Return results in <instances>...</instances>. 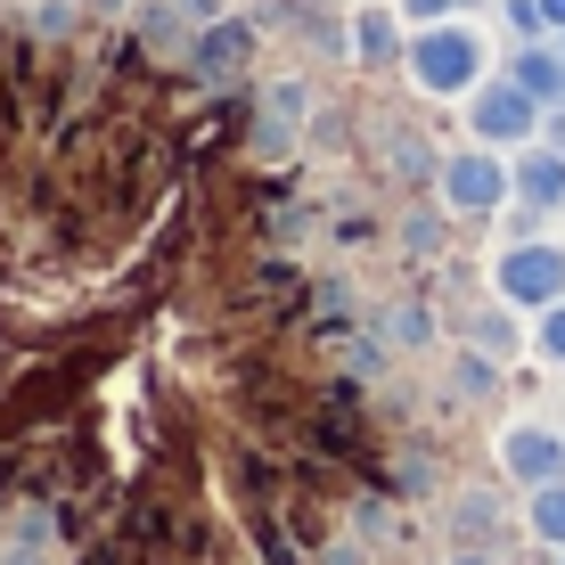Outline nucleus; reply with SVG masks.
I'll return each instance as SVG.
<instances>
[{
    "label": "nucleus",
    "mask_w": 565,
    "mask_h": 565,
    "mask_svg": "<svg viewBox=\"0 0 565 565\" xmlns=\"http://www.w3.org/2000/svg\"><path fill=\"white\" fill-rule=\"evenodd\" d=\"M377 131V172L394 189H435V172H443V156H435V140H426V131H411V124H394V115H385V124H369Z\"/></svg>",
    "instance_id": "8"
},
{
    "label": "nucleus",
    "mask_w": 565,
    "mask_h": 565,
    "mask_svg": "<svg viewBox=\"0 0 565 565\" xmlns=\"http://www.w3.org/2000/svg\"><path fill=\"white\" fill-rule=\"evenodd\" d=\"M516 189H509V148H451L443 156V172H435V205L451 213V222H492L500 205H509Z\"/></svg>",
    "instance_id": "3"
},
{
    "label": "nucleus",
    "mask_w": 565,
    "mask_h": 565,
    "mask_svg": "<svg viewBox=\"0 0 565 565\" xmlns=\"http://www.w3.org/2000/svg\"><path fill=\"white\" fill-rule=\"evenodd\" d=\"M492 296L516 303V311H550L565 296V246H550V238H509L492 255Z\"/></svg>",
    "instance_id": "5"
},
{
    "label": "nucleus",
    "mask_w": 565,
    "mask_h": 565,
    "mask_svg": "<svg viewBox=\"0 0 565 565\" xmlns=\"http://www.w3.org/2000/svg\"><path fill=\"white\" fill-rule=\"evenodd\" d=\"M557 50H565V33H557Z\"/></svg>",
    "instance_id": "23"
},
{
    "label": "nucleus",
    "mask_w": 565,
    "mask_h": 565,
    "mask_svg": "<svg viewBox=\"0 0 565 565\" xmlns=\"http://www.w3.org/2000/svg\"><path fill=\"white\" fill-rule=\"evenodd\" d=\"M541 140L565 156V99H557V107H541Z\"/></svg>",
    "instance_id": "21"
},
{
    "label": "nucleus",
    "mask_w": 565,
    "mask_h": 565,
    "mask_svg": "<svg viewBox=\"0 0 565 565\" xmlns=\"http://www.w3.org/2000/svg\"><path fill=\"white\" fill-rule=\"evenodd\" d=\"M311 115H320V83L311 74H270L255 83V99H246V164H287L296 148H311Z\"/></svg>",
    "instance_id": "1"
},
{
    "label": "nucleus",
    "mask_w": 565,
    "mask_h": 565,
    "mask_svg": "<svg viewBox=\"0 0 565 565\" xmlns=\"http://www.w3.org/2000/svg\"><path fill=\"white\" fill-rule=\"evenodd\" d=\"M557 565H565V550H557Z\"/></svg>",
    "instance_id": "24"
},
{
    "label": "nucleus",
    "mask_w": 565,
    "mask_h": 565,
    "mask_svg": "<svg viewBox=\"0 0 565 565\" xmlns=\"http://www.w3.org/2000/svg\"><path fill=\"white\" fill-rule=\"evenodd\" d=\"M377 337H385V344H402V353H426V344H435V311H426L418 296H402V303H385Z\"/></svg>",
    "instance_id": "13"
},
{
    "label": "nucleus",
    "mask_w": 565,
    "mask_h": 565,
    "mask_svg": "<svg viewBox=\"0 0 565 565\" xmlns=\"http://www.w3.org/2000/svg\"><path fill=\"white\" fill-rule=\"evenodd\" d=\"M467 344H476V353H492V361H516V303L476 311V320H467Z\"/></svg>",
    "instance_id": "16"
},
{
    "label": "nucleus",
    "mask_w": 565,
    "mask_h": 565,
    "mask_svg": "<svg viewBox=\"0 0 565 565\" xmlns=\"http://www.w3.org/2000/svg\"><path fill=\"white\" fill-rule=\"evenodd\" d=\"M402 17L385 9V0H369V9H353V66L361 74H385V66H402Z\"/></svg>",
    "instance_id": "10"
},
{
    "label": "nucleus",
    "mask_w": 565,
    "mask_h": 565,
    "mask_svg": "<svg viewBox=\"0 0 565 565\" xmlns=\"http://www.w3.org/2000/svg\"><path fill=\"white\" fill-rule=\"evenodd\" d=\"M451 385H459V402H492L500 394V361L476 353V344H451Z\"/></svg>",
    "instance_id": "15"
},
{
    "label": "nucleus",
    "mask_w": 565,
    "mask_h": 565,
    "mask_svg": "<svg viewBox=\"0 0 565 565\" xmlns=\"http://www.w3.org/2000/svg\"><path fill=\"white\" fill-rule=\"evenodd\" d=\"M509 189H516V205L557 213V205H565V156H557L550 140H524L516 164H509Z\"/></svg>",
    "instance_id": "9"
},
{
    "label": "nucleus",
    "mask_w": 565,
    "mask_h": 565,
    "mask_svg": "<svg viewBox=\"0 0 565 565\" xmlns=\"http://www.w3.org/2000/svg\"><path fill=\"white\" fill-rule=\"evenodd\" d=\"M524 533H533L541 550H565V476L541 483V492H524Z\"/></svg>",
    "instance_id": "14"
},
{
    "label": "nucleus",
    "mask_w": 565,
    "mask_h": 565,
    "mask_svg": "<svg viewBox=\"0 0 565 565\" xmlns=\"http://www.w3.org/2000/svg\"><path fill=\"white\" fill-rule=\"evenodd\" d=\"M255 57H263V17L230 9V17H213V25H198V42H189V83L198 90H230V83L255 74Z\"/></svg>",
    "instance_id": "4"
},
{
    "label": "nucleus",
    "mask_w": 565,
    "mask_h": 565,
    "mask_svg": "<svg viewBox=\"0 0 565 565\" xmlns=\"http://www.w3.org/2000/svg\"><path fill=\"white\" fill-rule=\"evenodd\" d=\"M483 66H492V50H483V33L467 17H435L402 50V74H411V90H426V99H467L483 83Z\"/></svg>",
    "instance_id": "2"
},
{
    "label": "nucleus",
    "mask_w": 565,
    "mask_h": 565,
    "mask_svg": "<svg viewBox=\"0 0 565 565\" xmlns=\"http://www.w3.org/2000/svg\"><path fill=\"white\" fill-rule=\"evenodd\" d=\"M467 131H476L483 148H524V140H541V99L516 74H483V83L467 90Z\"/></svg>",
    "instance_id": "6"
},
{
    "label": "nucleus",
    "mask_w": 565,
    "mask_h": 565,
    "mask_svg": "<svg viewBox=\"0 0 565 565\" xmlns=\"http://www.w3.org/2000/svg\"><path fill=\"white\" fill-rule=\"evenodd\" d=\"M451 541L459 550H492L500 541V492L492 483H459L451 492Z\"/></svg>",
    "instance_id": "11"
},
{
    "label": "nucleus",
    "mask_w": 565,
    "mask_h": 565,
    "mask_svg": "<svg viewBox=\"0 0 565 565\" xmlns=\"http://www.w3.org/2000/svg\"><path fill=\"white\" fill-rule=\"evenodd\" d=\"M509 74H516L524 90H533L541 107H557V99H565V50H557V42H524V50L509 57Z\"/></svg>",
    "instance_id": "12"
},
{
    "label": "nucleus",
    "mask_w": 565,
    "mask_h": 565,
    "mask_svg": "<svg viewBox=\"0 0 565 565\" xmlns=\"http://www.w3.org/2000/svg\"><path fill=\"white\" fill-rule=\"evenodd\" d=\"M476 9V0H402V17H411V25H435V17H467Z\"/></svg>",
    "instance_id": "20"
},
{
    "label": "nucleus",
    "mask_w": 565,
    "mask_h": 565,
    "mask_svg": "<svg viewBox=\"0 0 565 565\" xmlns=\"http://www.w3.org/2000/svg\"><path fill=\"white\" fill-rule=\"evenodd\" d=\"M443 222H451L443 205H411V213H402V246H411L418 263H435L443 255Z\"/></svg>",
    "instance_id": "17"
},
{
    "label": "nucleus",
    "mask_w": 565,
    "mask_h": 565,
    "mask_svg": "<svg viewBox=\"0 0 565 565\" xmlns=\"http://www.w3.org/2000/svg\"><path fill=\"white\" fill-rule=\"evenodd\" d=\"M533 353L550 361V369H565V296L550 311H533Z\"/></svg>",
    "instance_id": "18"
},
{
    "label": "nucleus",
    "mask_w": 565,
    "mask_h": 565,
    "mask_svg": "<svg viewBox=\"0 0 565 565\" xmlns=\"http://www.w3.org/2000/svg\"><path fill=\"white\" fill-rule=\"evenodd\" d=\"M500 17H509V33H516V42H541V33H550L541 0H500Z\"/></svg>",
    "instance_id": "19"
},
{
    "label": "nucleus",
    "mask_w": 565,
    "mask_h": 565,
    "mask_svg": "<svg viewBox=\"0 0 565 565\" xmlns=\"http://www.w3.org/2000/svg\"><path fill=\"white\" fill-rule=\"evenodd\" d=\"M541 17H550V33H565V0H541Z\"/></svg>",
    "instance_id": "22"
},
{
    "label": "nucleus",
    "mask_w": 565,
    "mask_h": 565,
    "mask_svg": "<svg viewBox=\"0 0 565 565\" xmlns=\"http://www.w3.org/2000/svg\"><path fill=\"white\" fill-rule=\"evenodd\" d=\"M500 476H509L516 492H541V483H557V476H565V435H557V426H541V418L500 426Z\"/></svg>",
    "instance_id": "7"
}]
</instances>
